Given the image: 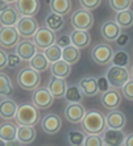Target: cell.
<instances>
[{
    "instance_id": "6da1fadb",
    "label": "cell",
    "mask_w": 133,
    "mask_h": 146,
    "mask_svg": "<svg viewBox=\"0 0 133 146\" xmlns=\"http://www.w3.org/2000/svg\"><path fill=\"white\" fill-rule=\"evenodd\" d=\"M80 124H82L83 132L87 134H102L107 129L106 115L98 109L87 111Z\"/></svg>"
},
{
    "instance_id": "7a4b0ae2",
    "label": "cell",
    "mask_w": 133,
    "mask_h": 146,
    "mask_svg": "<svg viewBox=\"0 0 133 146\" xmlns=\"http://www.w3.org/2000/svg\"><path fill=\"white\" fill-rule=\"evenodd\" d=\"M16 122L19 125H28L34 126L38 122H41V115H40V109L33 106V103H24L20 104L17 108Z\"/></svg>"
},
{
    "instance_id": "3957f363",
    "label": "cell",
    "mask_w": 133,
    "mask_h": 146,
    "mask_svg": "<svg viewBox=\"0 0 133 146\" xmlns=\"http://www.w3.org/2000/svg\"><path fill=\"white\" fill-rule=\"evenodd\" d=\"M16 82L20 88L25 90V91H34L41 84V72L33 70L31 66L24 67L19 71Z\"/></svg>"
},
{
    "instance_id": "277c9868",
    "label": "cell",
    "mask_w": 133,
    "mask_h": 146,
    "mask_svg": "<svg viewBox=\"0 0 133 146\" xmlns=\"http://www.w3.org/2000/svg\"><path fill=\"white\" fill-rule=\"evenodd\" d=\"M70 21H71V25H72L74 29H79V31H90V29L94 27L95 19H94V15H92L91 11L79 8V9H76V11L72 12Z\"/></svg>"
},
{
    "instance_id": "5b68a950",
    "label": "cell",
    "mask_w": 133,
    "mask_h": 146,
    "mask_svg": "<svg viewBox=\"0 0 133 146\" xmlns=\"http://www.w3.org/2000/svg\"><path fill=\"white\" fill-rule=\"evenodd\" d=\"M113 49L111 45L102 42L94 46V49L91 50V58L94 63L99 66H106L112 63V58H113Z\"/></svg>"
},
{
    "instance_id": "8992f818",
    "label": "cell",
    "mask_w": 133,
    "mask_h": 146,
    "mask_svg": "<svg viewBox=\"0 0 133 146\" xmlns=\"http://www.w3.org/2000/svg\"><path fill=\"white\" fill-rule=\"evenodd\" d=\"M106 76L108 79L109 84L113 88H121L126 82L130 79V72L126 67H120V66H111L107 70Z\"/></svg>"
},
{
    "instance_id": "52a82bcc",
    "label": "cell",
    "mask_w": 133,
    "mask_h": 146,
    "mask_svg": "<svg viewBox=\"0 0 133 146\" xmlns=\"http://www.w3.org/2000/svg\"><path fill=\"white\" fill-rule=\"evenodd\" d=\"M55 41H57L55 32L50 31L46 27L38 28V31L36 32V34H34V37H33V42L36 44L38 50H42V51L46 50L51 45H54Z\"/></svg>"
},
{
    "instance_id": "ba28073f",
    "label": "cell",
    "mask_w": 133,
    "mask_h": 146,
    "mask_svg": "<svg viewBox=\"0 0 133 146\" xmlns=\"http://www.w3.org/2000/svg\"><path fill=\"white\" fill-rule=\"evenodd\" d=\"M38 23L33 16H21L19 23L16 24V29L21 37L25 40L33 38L36 32L38 31Z\"/></svg>"
},
{
    "instance_id": "9c48e42d",
    "label": "cell",
    "mask_w": 133,
    "mask_h": 146,
    "mask_svg": "<svg viewBox=\"0 0 133 146\" xmlns=\"http://www.w3.org/2000/svg\"><path fill=\"white\" fill-rule=\"evenodd\" d=\"M32 103H33V106L37 107L40 111L48 109L53 106V103H54V96L50 94L48 87H38L37 90L33 91Z\"/></svg>"
},
{
    "instance_id": "30bf717a",
    "label": "cell",
    "mask_w": 133,
    "mask_h": 146,
    "mask_svg": "<svg viewBox=\"0 0 133 146\" xmlns=\"http://www.w3.org/2000/svg\"><path fill=\"white\" fill-rule=\"evenodd\" d=\"M20 34L16 27H1L0 28V46L3 49L16 48L20 42Z\"/></svg>"
},
{
    "instance_id": "8fae6325",
    "label": "cell",
    "mask_w": 133,
    "mask_h": 146,
    "mask_svg": "<svg viewBox=\"0 0 133 146\" xmlns=\"http://www.w3.org/2000/svg\"><path fill=\"white\" fill-rule=\"evenodd\" d=\"M121 102H123V94H121V90L120 88H111L107 92L102 94V98H100V103L102 106L104 107L108 111H113V109H117L121 106Z\"/></svg>"
},
{
    "instance_id": "7c38bea8",
    "label": "cell",
    "mask_w": 133,
    "mask_h": 146,
    "mask_svg": "<svg viewBox=\"0 0 133 146\" xmlns=\"http://www.w3.org/2000/svg\"><path fill=\"white\" fill-rule=\"evenodd\" d=\"M41 129L46 134L54 136L61 132L62 129V119L57 113H48L41 120Z\"/></svg>"
},
{
    "instance_id": "4fadbf2b",
    "label": "cell",
    "mask_w": 133,
    "mask_h": 146,
    "mask_svg": "<svg viewBox=\"0 0 133 146\" xmlns=\"http://www.w3.org/2000/svg\"><path fill=\"white\" fill-rule=\"evenodd\" d=\"M86 113L87 111L82 103H68L65 108V119L71 124H80Z\"/></svg>"
},
{
    "instance_id": "5bb4252c",
    "label": "cell",
    "mask_w": 133,
    "mask_h": 146,
    "mask_svg": "<svg viewBox=\"0 0 133 146\" xmlns=\"http://www.w3.org/2000/svg\"><path fill=\"white\" fill-rule=\"evenodd\" d=\"M121 32L123 29L119 27V24L115 20H107L100 25V34L107 42H115Z\"/></svg>"
},
{
    "instance_id": "9a60e30c",
    "label": "cell",
    "mask_w": 133,
    "mask_h": 146,
    "mask_svg": "<svg viewBox=\"0 0 133 146\" xmlns=\"http://www.w3.org/2000/svg\"><path fill=\"white\" fill-rule=\"evenodd\" d=\"M37 51H38V48L36 46V44H34L33 41H31V40L20 41L19 45L15 48V53L23 61H27V62L31 61L32 58L37 54Z\"/></svg>"
},
{
    "instance_id": "2e32d148",
    "label": "cell",
    "mask_w": 133,
    "mask_h": 146,
    "mask_svg": "<svg viewBox=\"0 0 133 146\" xmlns=\"http://www.w3.org/2000/svg\"><path fill=\"white\" fill-rule=\"evenodd\" d=\"M103 141L106 146H124L125 142V134H124L123 129H111L107 128L104 132L102 133Z\"/></svg>"
},
{
    "instance_id": "e0dca14e",
    "label": "cell",
    "mask_w": 133,
    "mask_h": 146,
    "mask_svg": "<svg viewBox=\"0 0 133 146\" xmlns=\"http://www.w3.org/2000/svg\"><path fill=\"white\" fill-rule=\"evenodd\" d=\"M79 88L82 90L83 95L92 98L99 94V87H98V79L95 76H83V78L79 79L78 82Z\"/></svg>"
},
{
    "instance_id": "ac0fdd59",
    "label": "cell",
    "mask_w": 133,
    "mask_h": 146,
    "mask_svg": "<svg viewBox=\"0 0 133 146\" xmlns=\"http://www.w3.org/2000/svg\"><path fill=\"white\" fill-rule=\"evenodd\" d=\"M106 122L107 128L123 129L126 124V116L124 115V112H121L119 109H113V111H109L106 115Z\"/></svg>"
},
{
    "instance_id": "d6986e66",
    "label": "cell",
    "mask_w": 133,
    "mask_h": 146,
    "mask_svg": "<svg viewBox=\"0 0 133 146\" xmlns=\"http://www.w3.org/2000/svg\"><path fill=\"white\" fill-rule=\"evenodd\" d=\"M17 103L15 102L13 99L11 98H4L0 102V119L9 121V120L16 117V112H17Z\"/></svg>"
},
{
    "instance_id": "ffe728a7",
    "label": "cell",
    "mask_w": 133,
    "mask_h": 146,
    "mask_svg": "<svg viewBox=\"0 0 133 146\" xmlns=\"http://www.w3.org/2000/svg\"><path fill=\"white\" fill-rule=\"evenodd\" d=\"M20 17L21 15L19 13L17 8L9 4L0 13V24H1V27H16V24L20 20Z\"/></svg>"
},
{
    "instance_id": "44dd1931",
    "label": "cell",
    "mask_w": 133,
    "mask_h": 146,
    "mask_svg": "<svg viewBox=\"0 0 133 146\" xmlns=\"http://www.w3.org/2000/svg\"><path fill=\"white\" fill-rule=\"evenodd\" d=\"M15 7L21 16H34L40 11V0H17Z\"/></svg>"
},
{
    "instance_id": "7402d4cb",
    "label": "cell",
    "mask_w": 133,
    "mask_h": 146,
    "mask_svg": "<svg viewBox=\"0 0 133 146\" xmlns=\"http://www.w3.org/2000/svg\"><path fill=\"white\" fill-rule=\"evenodd\" d=\"M48 90L50 91L51 95L54 96V99L65 98L66 90H67V83H66L65 79L51 76L48 83Z\"/></svg>"
},
{
    "instance_id": "603a6c76",
    "label": "cell",
    "mask_w": 133,
    "mask_h": 146,
    "mask_svg": "<svg viewBox=\"0 0 133 146\" xmlns=\"http://www.w3.org/2000/svg\"><path fill=\"white\" fill-rule=\"evenodd\" d=\"M37 137V132L34 126H28V125H20L17 128V137L16 139L21 145H29L36 139Z\"/></svg>"
},
{
    "instance_id": "cb8c5ba5",
    "label": "cell",
    "mask_w": 133,
    "mask_h": 146,
    "mask_svg": "<svg viewBox=\"0 0 133 146\" xmlns=\"http://www.w3.org/2000/svg\"><path fill=\"white\" fill-rule=\"evenodd\" d=\"M71 44L75 48L78 49H86L88 48L90 42H91V34L88 33V31H79V29H74L71 32Z\"/></svg>"
},
{
    "instance_id": "d4e9b609",
    "label": "cell",
    "mask_w": 133,
    "mask_h": 146,
    "mask_svg": "<svg viewBox=\"0 0 133 146\" xmlns=\"http://www.w3.org/2000/svg\"><path fill=\"white\" fill-rule=\"evenodd\" d=\"M17 128L19 126L15 124V122H12L9 120V121H4L0 124V138L4 139V141H7V142H9V141H15L17 137Z\"/></svg>"
},
{
    "instance_id": "484cf974",
    "label": "cell",
    "mask_w": 133,
    "mask_h": 146,
    "mask_svg": "<svg viewBox=\"0 0 133 146\" xmlns=\"http://www.w3.org/2000/svg\"><path fill=\"white\" fill-rule=\"evenodd\" d=\"M50 71H51V76L66 79L70 75V72H71V65H68L67 62L61 59V61H57L54 63H51Z\"/></svg>"
},
{
    "instance_id": "4316f807",
    "label": "cell",
    "mask_w": 133,
    "mask_h": 146,
    "mask_svg": "<svg viewBox=\"0 0 133 146\" xmlns=\"http://www.w3.org/2000/svg\"><path fill=\"white\" fill-rule=\"evenodd\" d=\"M49 65H50V62L48 61V58H46V55H45V53L42 50H38L37 54L29 61V66L38 72L46 71L49 68Z\"/></svg>"
},
{
    "instance_id": "83f0119b",
    "label": "cell",
    "mask_w": 133,
    "mask_h": 146,
    "mask_svg": "<svg viewBox=\"0 0 133 146\" xmlns=\"http://www.w3.org/2000/svg\"><path fill=\"white\" fill-rule=\"evenodd\" d=\"M45 24H46V28H49L50 31L59 32L65 27V19L61 15L50 12V13H48L46 17H45Z\"/></svg>"
},
{
    "instance_id": "f1b7e54d",
    "label": "cell",
    "mask_w": 133,
    "mask_h": 146,
    "mask_svg": "<svg viewBox=\"0 0 133 146\" xmlns=\"http://www.w3.org/2000/svg\"><path fill=\"white\" fill-rule=\"evenodd\" d=\"M49 7H50L51 12L58 13L61 16H65V15L70 13L72 3L71 0H50L49 1Z\"/></svg>"
},
{
    "instance_id": "f546056e",
    "label": "cell",
    "mask_w": 133,
    "mask_h": 146,
    "mask_svg": "<svg viewBox=\"0 0 133 146\" xmlns=\"http://www.w3.org/2000/svg\"><path fill=\"white\" fill-rule=\"evenodd\" d=\"M62 59L71 66L78 63L80 59V49L75 48L74 45H70L67 48L62 49Z\"/></svg>"
},
{
    "instance_id": "4dcf8cb0",
    "label": "cell",
    "mask_w": 133,
    "mask_h": 146,
    "mask_svg": "<svg viewBox=\"0 0 133 146\" xmlns=\"http://www.w3.org/2000/svg\"><path fill=\"white\" fill-rule=\"evenodd\" d=\"M115 21L119 24V27L121 29H129V28H132L133 27V11L126 9V11H121V12H116Z\"/></svg>"
},
{
    "instance_id": "1f68e13d",
    "label": "cell",
    "mask_w": 133,
    "mask_h": 146,
    "mask_svg": "<svg viewBox=\"0 0 133 146\" xmlns=\"http://www.w3.org/2000/svg\"><path fill=\"white\" fill-rule=\"evenodd\" d=\"M83 92L79 88L78 84H70L67 86L65 94V99L67 103H82L83 102Z\"/></svg>"
},
{
    "instance_id": "d6a6232c",
    "label": "cell",
    "mask_w": 133,
    "mask_h": 146,
    "mask_svg": "<svg viewBox=\"0 0 133 146\" xmlns=\"http://www.w3.org/2000/svg\"><path fill=\"white\" fill-rule=\"evenodd\" d=\"M86 134L83 130L79 129H70L66 134V138H67V142L70 146H83L86 139Z\"/></svg>"
},
{
    "instance_id": "836d02e7",
    "label": "cell",
    "mask_w": 133,
    "mask_h": 146,
    "mask_svg": "<svg viewBox=\"0 0 133 146\" xmlns=\"http://www.w3.org/2000/svg\"><path fill=\"white\" fill-rule=\"evenodd\" d=\"M13 91L15 90H13V84H12L11 78L7 74L0 72V96L9 98L13 94Z\"/></svg>"
},
{
    "instance_id": "e575fe53",
    "label": "cell",
    "mask_w": 133,
    "mask_h": 146,
    "mask_svg": "<svg viewBox=\"0 0 133 146\" xmlns=\"http://www.w3.org/2000/svg\"><path fill=\"white\" fill-rule=\"evenodd\" d=\"M129 62H130V55L128 51L120 49V50H116L113 53V58H112V65L113 66L126 67Z\"/></svg>"
},
{
    "instance_id": "d590c367",
    "label": "cell",
    "mask_w": 133,
    "mask_h": 146,
    "mask_svg": "<svg viewBox=\"0 0 133 146\" xmlns=\"http://www.w3.org/2000/svg\"><path fill=\"white\" fill-rule=\"evenodd\" d=\"M44 53H45V55H46V58H48V61L50 62V63H54V62L61 61L62 59V48L58 46L57 44L49 46L46 50H44Z\"/></svg>"
},
{
    "instance_id": "8d00e7d4",
    "label": "cell",
    "mask_w": 133,
    "mask_h": 146,
    "mask_svg": "<svg viewBox=\"0 0 133 146\" xmlns=\"http://www.w3.org/2000/svg\"><path fill=\"white\" fill-rule=\"evenodd\" d=\"M108 4L112 11H115V12H121V11L130 9L132 0H108Z\"/></svg>"
},
{
    "instance_id": "74e56055",
    "label": "cell",
    "mask_w": 133,
    "mask_h": 146,
    "mask_svg": "<svg viewBox=\"0 0 133 146\" xmlns=\"http://www.w3.org/2000/svg\"><path fill=\"white\" fill-rule=\"evenodd\" d=\"M83 146H106L102 134H87Z\"/></svg>"
},
{
    "instance_id": "f35d334b",
    "label": "cell",
    "mask_w": 133,
    "mask_h": 146,
    "mask_svg": "<svg viewBox=\"0 0 133 146\" xmlns=\"http://www.w3.org/2000/svg\"><path fill=\"white\" fill-rule=\"evenodd\" d=\"M120 90H121V94H123L124 98L133 102V79L132 78L126 82L125 84H124Z\"/></svg>"
},
{
    "instance_id": "ab89813d",
    "label": "cell",
    "mask_w": 133,
    "mask_h": 146,
    "mask_svg": "<svg viewBox=\"0 0 133 146\" xmlns=\"http://www.w3.org/2000/svg\"><path fill=\"white\" fill-rule=\"evenodd\" d=\"M79 4L83 9L94 11L96 8H99V5L102 4V0H79Z\"/></svg>"
},
{
    "instance_id": "60d3db41",
    "label": "cell",
    "mask_w": 133,
    "mask_h": 146,
    "mask_svg": "<svg viewBox=\"0 0 133 146\" xmlns=\"http://www.w3.org/2000/svg\"><path fill=\"white\" fill-rule=\"evenodd\" d=\"M21 62H23V59H21L16 53H11V54H8V66L7 67L11 68V70H15V68L20 67Z\"/></svg>"
},
{
    "instance_id": "b9f144b4",
    "label": "cell",
    "mask_w": 133,
    "mask_h": 146,
    "mask_svg": "<svg viewBox=\"0 0 133 146\" xmlns=\"http://www.w3.org/2000/svg\"><path fill=\"white\" fill-rule=\"evenodd\" d=\"M98 87H99V92L100 94H104V92H107L108 90L112 88V86L109 84L108 79H107L106 75H102V76H98Z\"/></svg>"
},
{
    "instance_id": "7bdbcfd3",
    "label": "cell",
    "mask_w": 133,
    "mask_h": 146,
    "mask_svg": "<svg viewBox=\"0 0 133 146\" xmlns=\"http://www.w3.org/2000/svg\"><path fill=\"white\" fill-rule=\"evenodd\" d=\"M115 42H116L117 48L124 49L125 46H128V45H129V42H130V36L126 33V32H121V33H120V36L117 37V40L115 41Z\"/></svg>"
},
{
    "instance_id": "ee69618b",
    "label": "cell",
    "mask_w": 133,
    "mask_h": 146,
    "mask_svg": "<svg viewBox=\"0 0 133 146\" xmlns=\"http://www.w3.org/2000/svg\"><path fill=\"white\" fill-rule=\"evenodd\" d=\"M55 44L58 45V46H61L62 49L67 48V46L72 45L71 44V36H70V34H61V36H58V37H57Z\"/></svg>"
},
{
    "instance_id": "f6af8a7d",
    "label": "cell",
    "mask_w": 133,
    "mask_h": 146,
    "mask_svg": "<svg viewBox=\"0 0 133 146\" xmlns=\"http://www.w3.org/2000/svg\"><path fill=\"white\" fill-rule=\"evenodd\" d=\"M8 66V53L4 49L0 48V71L7 68Z\"/></svg>"
},
{
    "instance_id": "bcb514c9",
    "label": "cell",
    "mask_w": 133,
    "mask_h": 146,
    "mask_svg": "<svg viewBox=\"0 0 133 146\" xmlns=\"http://www.w3.org/2000/svg\"><path fill=\"white\" fill-rule=\"evenodd\" d=\"M124 146H133V133H130V134H128V136L125 137Z\"/></svg>"
},
{
    "instance_id": "7dc6e473",
    "label": "cell",
    "mask_w": 133,
    "mask_h": 146,
    "mask_svg": "<svg viewBox=\"0 0 133 146\" xmlns=\"http://www.w3.org/2000/svg\"><path fill=\"white\" fill-rule=\"evenodd\" d=\"M8 5H9V4H8L5 0H0V13H1V12L8 7Z\"/></svg>"
},
{
    "instance_id": "c3c4849f",
    "label": "cell",
    "mask_w": 133,
    "mask_h": 146,
    "mask_svg": "<svg viewBox=\"0 0 133 146\" xmlns=\"http://www.w3.org/2000/svg\"><path fill=\"white\" fill-rule=\"evenodd\" d=\"M19 145H21L17 139H15V141H9V142H7V146H19Z\"/></svg>"
},
{
    "instance_id": "681fc988",
    "label": "cell",
    "mask_w": 133,
    "mask_h": 146,
    "mask_svg": "<svg viewBox=\"0 0 133 146\" xmlns=\"http://www.w3.org/2000/svg\"><path fill=\"white\" fill-rule=\"evenodd\" d=\"M0 146H7V141H4V139L0 138Z\"/></svg>"
},
{
    "instance_id": "f907efd6",
    "label": "cell",
    "mask_w": 133,
    "mask_h": 146,
    "mask_svg": "<svg viewBox=\"0 0 133 146\" xmlns=\"http://www.w3.org/2000/svg\"><path fill=\"white\" fill-rule=\"evenodd\" d=\"M5 1H7L8 4H12V3H16L17 0H5Z\"/></svg>"
},
{
    "instance_id": "816d5d0a",
    "label": "cell",
    "mask_w": 133,
    "mask_h": 146,
    "mask_svg": "<svg viewBox=\"0 0 133 146\" xmlns=\"http://www.w3.org/2000/svg\"><path fill=\"white\" fill-rule=\"evenodd\" d=\"M129 72H130V78H132V79H133V65H132V67H130Z\"/></svg>"
}]
</instances>
